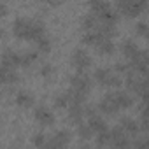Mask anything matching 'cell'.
<instances>
[{"mask_svg": "<svg viewBox=\"0 0 149 149\" xmlns=\"http://www.w3.org/2000/svg\"><path fill=\"white\" fill-rule=\"evenodd\" d=\"M102 39H104V35H102L98 30H88V32H83V42H84L86 46L95 47ZM105 39H107V37H105Z\"/></svg>", "mask_w": 149, "mask_h": 149, "instance_id": "44dd1931", "label": "cell"}, {"mask_svg": "<svg viewBox=\"0 0 149 149\" xmlns=\"http://www.w3.org/2000/svg\"><path fill=\"white\" fill-rule=\"evenodd\" d=\"M97 25H98V19H97V16H95V14H91V13L81 18V28H83V32L95 30V28H97Z\"/></svg>", "mask_w": 149, "mask_h": 149, "instance_id": "603a6c76", "label": "cell"}, {"mask_svg": "<svg viewBox=\"0 0 149 149\" xmlns=\"http://www.w3.org/2000/svg\"><path fill=\"white\" fill-rule=\"evenodd\" d=\"M109 135H111V140H109L111 147H130L132 146L130 135L119 125L114 126V128H109Z\"/></svg>", "mask_w": 149, "mask_h": 149, "instance_id": "8992f818", "label": "cell"}, {"mask_svg": "<svg viewBox=\"0 0 149 149\" xmlns=\"http://www.w3.org/2000/svg\"><path fill=\"white\" fill-rule=\"evenodd\" d=\"M109 140H111L109 128H107L105 132H100V133L95 135V142H97V146H100V147H107V146H109Z\"/></svg>", "mask_w": 149, "mask_h": 149, "instance_id": "83f0119b", "label": "cell"}, {"mask_svg": "<svg viewBox=\"0 0 149 149\" xmlns=\"http://www.w3.org/2000/svg\"><path fill=\"white\" fill-rule=\"evenodd\" d=\"M112 93H114V98H116V102H118V107H119V111L130 109V107L135 104V98H133V97H132V93H128V91L116 90V91H112Z\"/></svg>", "mask_w": 149, "mask_h": 149, "instance_id": "5bb4252c", "label": "cell"}, {"mask_svg": "<svg viewBox=\"0 0 149 149\" xmlns=\"http://www.w3.org/2000/svg\"><path fill=\"white\" fill-rule=\"evenodd\" d=\"M135 33H137L139 37H142V39H146V37H147V23H146V21H139V23L135 25Z\"/></svg>", "mask_w": 149, "mask_h": 149, "instance_id": "f546056e", "label": "cell"}, {"mask_svg": "<svg viewBox=\"0 0 149 149\" xmlns=\"http://www.w3.org/2000/svg\"><path fill=\"white\" fill-rule=\"evenodd\" d=\"M33 95L30 93V91H25V90H21V91H18V95H16V104H18V107H21V109H30V107H33Z\"/></svg>", "mask_w": 149, "mask_h": 149, "instance_id": "ffe728a7", "label": "cell"}, {"mask_svg": "<svg viewBox=\"0 0 149 149\" xmlns=\"http://www.w3.org/2000/svg\"><path fill=\"white\" fill-rule=\"evenodd\" d=\"M46 2H47V4H51V6H54V4H58V2H60V0H46Z\"/></svg>", "mask_w": 149, "mask_h": 149, "instance_id": "d6a6232c", "label": "cell"}, {"mask_svg": "<svg viewBox=\"0 0 149 149\" xmlns=\"http://www.w3.org/2000/svg\"><path fill=\"white\" fill-rule=\"evenodd\" d=\"M37 58H39L37 51H26L19 58V67H30V65H33L37 61Z\"/></svg>", "mask_w": 149, "mask_h": 149, "instance_id": "d4e9b609", "label": "cell"}, {"mask_svg": "<svg viewBox=\"0 0 149 149\" xmlns=\"http://www.w3.org/2000/svg\"><path fill=\"white\" fill-rule=\"evenodd\" d=\"M147 9V0H116V11L125 18H137Z\"/></svg>", "mask_w": 149, "mask_h": 149, "instance_id": "7a4b0ae2", "label": "cell"}, {"mask_svg": "<svg viewBox=\"0 0 149 149\" xmlns=\"http://www.w3.org/2000/svg\"><path fill=\"white\" fill-rule=\"evenodd\" d=\"M88 6H90V13L95 14L97 18L102 16L104 13H107L111 9V4L107 2V0H90Z\"/></svg>", "mask_w": 149, "mask_h": 149, "instance_id": "ac0fdd59", "label": "cell"}, {"mask_svg": "<svg viewBox=\"0 0 149 149\" xmlns=\"http://www.w3.org/2000/svg\"><path fill=\"white\" fill-rule=\"evenodd\" d=\"M6 14H7V7H6V4L0 2V18H4Z\"/></svg>", "mask_w": 149, "mask_h": 149, "instance_id": "1f68e13d", "label": "cell"}, {"mask_svg": "<svg viewBox=\"0 0 149 149\" xmlns=\"http://www.w3.org/2000/svg\"><path fill=\"white\" fill-rule=\"evenodd\" d=\"M93 79L95 83H98L100 86H105V88H119L123 79L119 74H116L112 68H107V67H100L93 72Z\"/></svg>", "mask_w": 149, "mask_h": 149, "instance_id": "3957f363", "label": "cell"}, {"mask_svg": "<svg viewBox=\"0 0 149 149\" xmlns=\"http://www.w3.org/2000/svg\"><path fill=\"white\" fill-rule=\"evenodd\" d=\"M70 61L74 65V68L76 70H88L91 67V56L88 51L77 47V49H74L72 56H70Z\"/></svg>", "mask_w": 149, "mask_h": 149, "instance_id": "ba28073f", "label": "cell"}, {"mask_svg": "<svg viewBox=\"0 0 149 149\" xmlns=\"http://www.w3.org/2000/svg\"><path fill=\"white\" fill-rule=\"evenodd\" d=\"M77 135H79L83 140H88V139H91L95 133H93V130L88 126V123H83V121H81V123L77 125Z\"/></svg>", "mask_w": 149, "mask_h": 149, "instance_id": "4316f807", "label": "cell"}, {"mask_svg": "<svg viewBox=\"0 0 149 149\" xmlns=\"http://www.w3.org/2000/svg\"><path fill=\"white\" fill-rule=\"evenodd\" d=\"M123 77H125V84H126L128 93H133L135 97H140L144 100L146 98V79H144V76L130 70Z\"/></svg>", "mask_w": 149, "mask_h": 149, "instance_id": "277c9868", "label": "cell"}, {"mask_svg": "<svg viewBox=\"0 0 149 149\" xmlns=\"http://www.w3.org/2000/svg\"><path fill=\"white\" fill-rule=\"evenodd\" d=\"M95 49L98 51V54H102V56H109V54H112L114 51H116V44H114V40L112 39H102L97 46H95Z\"/></svg>", "mask_w": 149, "mask_h": 149, "instance_id": "d6986e66", "label": "cell"}, {"mask_svg": "<svg viewBox=\"0 0 149 149\" xmlns=\"http://www.w3.org/2000/svg\"><path fill=\"white\" fill-rule=\"evenodd\" d=\"M19 79V74L16 68H11V67H6L0 63V83L2 84H14L18 83Z\"/></svg>", "mask_w": 149, "mask_h": 149, "instance_id": "4fadbf2b", "label": "cell"}, {"mask_svg": "<svg viewBox=\"0 0 149 149\" xmlns=\"http://www.w3.org/2000/svg\"><path fill=\"white\" fill-rule=\"evenodd\" d=\"M68 104H70V97H68L67 91H61L54 97V107L56 109H67Z\"/></svg>", "mask_w": 149, "mask_h": 149, "instance_id": "484cf974", "label": "cell"}, {"mask_svg": "<svg viewBox=\"0 0 149 149\" xmlns=\"http://www.w3.org/2000/svg\"><path fill=\"white\" fill-rule=\"evenodd\" d=\"M88 126L93 130V133L97 135V133H100V132H105L109 126H107V121L100 116V114H91V116H88Z\"/></svg>", "mask_w": 149, "mask_h": 149, "instance_id": "2e32d148", "label": "cell"}, {"mask_svg": "<svg viewBox=\"0 0 149 149\" xmlns=\"http://www.w3.org/2000/svg\"><path fill=\"white\" fill-rule=\"evenodd\" d=\"M19 58L21 54L13 51V49H6L2 53V60H0V63L6 65V67H11V68H18L19 67Z\"/></svg>", "mask_w": 149, "mask_h": 149, "instance_id": "e0dca14e", "label": "cell"}, {"mask_svg": "<svg viewBox=\"0 0 149 149\" xmlns=\"http://www.w3.org/2000/svg\"><path fill=\"white\" fill-rule=\"evenodd\" d=\"M46 140H47V137H46V133H42V132H39V133H35V135L32 137V144L37 146V147H44V146H46Z\"/></svg>", "mask_w": 149, "mask_h": 149, "instance_id": "f1b7e54d", "label": "cell"}, {"mask_svg": "<svg viewBox=\"0 0 149 149\" xmlns=\"http://www.w3.org/2000/svg\"><path fill=\"white\" fill-rule=\"evenodd\" d=\"M68 118L74 125H79L84 118H86V104H79V102H70L68 104Z\"/></svg>", "mask_w": 149, "mask_h": 149, "instance_id": "8fae6325", "label": "cell"}, {"mask_svg": "<svg viewBox=\"0 0 149 149\" xmlns=\"http://www.w3.org/2000/svg\"><path fill=\"white\" fill-rule=\"evenodd\" d=\"M72 140V135L68 130H58L56 133H53L47 140H46V146L44 147H49V149H60V147H65L68 146Z\"/></svg>", "mask_w": 149, "mask_h": 149, "instance_id": "52a82bcc", "label": "cell"}, {"mask_svg": "<svg viewBox=\"0 0 149 149\" xmlns=\"http://www.w3.org/2000/svg\"><path fill=\"white\" fill-rule=\"evenodd\" d=\"M128 65H130V68L133 72L140 74V76H146V72H147V51L140 49L133 58H130Z\"/></svg>", "mask_w": 149, "mask_h": 149, "instance_id": "30bf717a", "label": "cell"}, {"mask_svg": "<svg viewBox=\"0 0 149 149\" xmlns=\"http://www.w3.org/2000/svg\"><path fill=\"white\" fill-rule=\"evenodd\" d=\"M97 111L102 112V114H107V116H114L119 112V107H118V102L114 98V93H107L105 97H102V100L98 102L97 105Z\"/></svg>", "mask_w": 149, "mask_h": 149, "instance_id": "9c48e42d", "label": "cell"}, {"mask_svg": "<svg viewBox=\"0 0 149 149\" xmlns=\"http://www.w3.org/2000/svg\"><path fill=\"white\" fill-rule=\"evenodd\" d=\"M0 98H2V91H0Z\"/></svg>", "mask_w": 149, "mask_h": 149, "instance_id": "836d02e7", "label": "cell"}, {"mask_svg": "<svg viewBox=\"0 0 149 149\" xmlns=\"http://www.w3.org/2000/svg\"><path fill=\"white\" fill-rule=\"evenodd\" d=\"M119 126H121V128L130 135V137H137V135L140 133L139 121H137V119H133V118H128V116L121 118V119H119Z\"/></svg>", "mask_w": 149, "mask_h": 149, "instance_id": "9a60e30c", "label": "cell"}, {"mask_svg": "<svg viewBox=\"0 0 149 149\" xmlns=\"http://www.w3.org/2000/svg\"><path fill=\"white\" fill-rule=\"evenodd\" d=\"M139 51H140V47H139V44H137L135 40H132V39L123 40V44H121V53H123L128 60H130V58H133Z\"/></svg>", "mask_w": 149, "mask_h": 149, "instance_id": "7402d4cb", "label": "cell"}, {"mask_svg": "<svg viewBox=\"0 0 149 149\" xmlns=\"http://www.w3.org/2000/svg\"><path fill=\"white\" fill-rule=\"evenodd\" d=\"M40 76H42V77H51V76H53V67H51L49 63L42 65V68H40Z\"/></svg>", "mask_w": 149, "mask_h": 149, "instance_id": "4dcf8cb0", "label": "cell"}, {"mask_svg": "<svg viewBox=\"0 0 149 149\" xmlns=\"http://www.w3.org/2000/svg\"><path fill=\"white\" fill-rule=\"evenodd\" d=\"M33 118L37 123H40L42 126H51L54 123V114L51 112V109H47L46 105H39L33 112Z\"/></svg>", "mask_w": 149, "mask_h": 149, "instance_id": "7c38bea8", "label": "cell"}, {"mask_svg": "<svg viewBox=\"0 0 149 149\" xmlns=\"http://www.w3.org/2000/svg\"><path fill=\"white\" fill-rule=\"evenodd\" d=\"M70 88L74 91H79V93L88 95L91 91V76L86 70H77L70 77Z\"/></svg>", "mask_w": 149, "mask_h": 149, "instance_id": "5b68a950", "label": "cell"}, {"mask_svg": "<svg viewBox=\"0 0 149 149\" xmlns=\"http://www.w3.org/2000/svg\"><path fill=\"white\" fill-rule=\"evenodd\" d=\"M46 33V26L39 19L30 18H16L13 23V35L19 40H35Z\"/></svg>", "mask_w": 149, "mask_h": 149, "instance_id": "6da1fadb", "label": "cell"}, {"mask_svg": "<svg viewBox=\"0 0 149 149\" xmlns=\"http://www.w3.org/2000/svg\"><path fill=\"white\" fill-rule=\"evenodd\" d=\"M33 42H35V46H37V51H40V53H49V51H51V39L47 37V33L40 35V37L35 39Z\"/></svg>", "mask_w": 149, "mask_h": 149, "instance_id": "cb8c5ba5", "label": "cell"}]
</instances>
